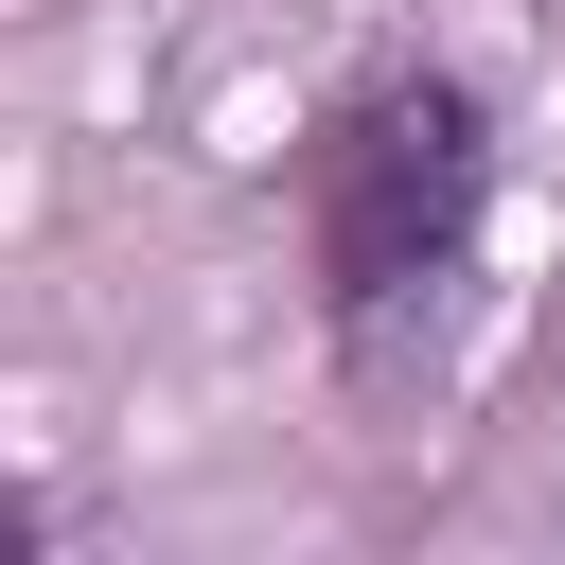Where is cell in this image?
<instances>
[{"instance_id": "cell-1", "label": "cell", "mask_w": 565, "mask_h": 565, "mask_svg": "<svg viewBox=\"0 0 565 565\" xmlns=\"http://www.w3.org/2000/svg\"><path fill=\"white\" fill-rule=\"evenodd\" d=\"M494 230V106L459 71H353L300 141V247H318V318L353 371H406Z\"/></svg>"}]
</instances>
